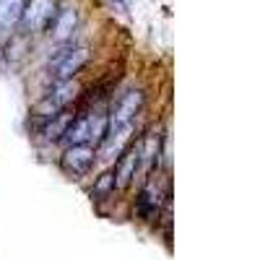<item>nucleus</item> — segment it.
Instances as JSON below:
<instances>
[{"instance_id": "obj_2", "label": "nucleus", "mask_w": 260, "mask_h": 260, "mask_svg": "<svg viewBox=\"0 0 260 260\" xmlns=\"http://www.w3.org/2000/svg\"><path fill=\"white\" fill-rule=\"evenodd\" d=\"M89 62V50L86 47H65L55 55V60H50V71L55 76V83L57 81H71L76 78V73Z\"/></svg>"}, {"instance_id": "obj_8", "label": "nucleus", "mask_w": 260, "mask_h": 260, "mask_svg": "<svg viewBox=\"0 0 260 260\" xmlns=\"http://www.w3.org/2000/svg\"><path fill=\"white\" fill-rule=\"evenodd\" d=\"M65 146H83L91 141V117H73L65 136L60 138Z\"/></svg>"}, {"instance_id": "obj_1", "label": "nucleus", "mask_w": 260, "mask_h": 260, "mask_svg": "<svg viewBox=\"0 0 260 260\" xmlns=\"http://www.w3.org/2000/svg\"><path fill=\"white\" fill-rule=\"evenodd\" d=\"M141 107H143V91H138V89L125 91V94L117 99V104L112 107L110 117H107V133L120 130V127L136 125V117H138V112H141Z\"/></svg>"}, {"instance_id": "obj_10", "label": "nucleus", "mask_w": 260, "mask_h": 260, "mask_svg": "<svg viewBox=\"0 0 260 260\" xmlns=\"http://www.w3.org/2000/svg\"><path fill=\"white\" fill-rule=\"evenodd\" d=\"M21 11H24V0H0V26H16L21 21Z\"/></svg>"}, {"instance_id": "obj_11", "label": "nucleus", "mask_w": 260, "mask_h": 260, "mask_svg": "<svg viewBox=\"0 0 260 260\" xmlns=\"http://www.w3.org/2000/svg\"><path fill=\"white\" fill-rule=\"evenodd\" d=\"M115 175L112 172H104V175L96 177L94 187H91V198L94 201H107V198H112V192H115Z\"/></svg>"}, {"instance_id": "obj_4", "label": "nucleus", "mask_w": 260, "mask_h": 260, "mask_svg": "<svg viewBox=\"0 0 260 260\" xmlns=\"http://www.w3.org/2000/svg\"><path fill=\"white\" fill-rule=\"evenodd\" d=\"M55 8H57L55 0H26L24 11H21V24L26 31L45 29L55 16Z\"/></svg>"}, {"instance_id": "obj_12", "label": "nucleus", "mask_w": 260, "mask_h": 260, "mask_svg": "<svg viewBox=\"0 0 260 260\" xmlns=\"http://www.w3.org/2000/svg\"><path fill=\"white\" fill-rule=\"evenodd\" d=\"M115 3H117V6H125V0H115Z\"/></svg>"}, {"instance_id": "obj_9", "label": "nucleus", "mask_w": 260, "mask_h": 260, "mask_svg": "<svg viewBox=\"0 0 260 260\" xmlns=\"http://www.w3.org/2000/svg\"><path fill=\"white\" fill-rule=\"evenodd\" d=\"M71 120H73V115L68 112V110H62V112H57V115H52L50 120H47V125L42 127V136H45L47 141H60L62 136H65V130H68V125H71Z\"/></svg>"}, {"instance_id": "obj_7", "label": "nucleus", "mask_w": 260, "mask_h": 260, "mask_svg": "<svg viewBox=\"0 0 260 260\" xmlns=\"http://www.w3.org/2000/svg\"><path fill=\"white\" fill-rule=\"evenodd\" d=\"M78 26V13L73 8H62V11H55L52 21H50V37L55 42H68L73 37Z\"/></svg>"}, {"instance_id": "obj_5", "label": "nucleus", "mask_w": 260, "mask_h": 260, "mask_svg": "<svg viewBox=\"0 0 260 260\" xmlns=\"http://www.w3.org/2000/svg\"><path fill=\"white\" fill-rule=\"evenodd\" d=\"M94 159H96V151L89 143H83V146H68L65 148L60 164L65 169V175L81 177V175H86V172L94 167Z\"/></svg>"}, {"instance_id": "obj_6", "label": "nucleus", "mask_w": 260, "mask_h": 260, "mask_svg": "<svg viewBox=\"0 0 260 260\" xmlns=\"http://www.w3.org/2000/svg\"><path fill=\"white\" fill-rule=\"evenodd\" d=\"M141 169V143H127V148L117 156V164H115V185L117 187H127L133 182L136 172Z\"/></svg>"}, {"instance_id": "obj_3", "label": "nucleus", "mask_w": 260, "mask_h": 260, "mask_svg": "<svg viewBox=\"0 0 260 260\" xmlns=\"http://www.w3.org/2000/svg\"><path fill=\"white\" fill-rule=\"evenodd\" d=\"M78 83H76V78H71V81H57L55 86H52V91L39 102V107H37V112L39 115H45V117H52V115H57V112H62V110H68V104H73V99L78 96Z\"/></svg>"}]
</instances>
